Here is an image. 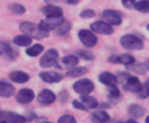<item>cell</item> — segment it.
Masks as SVG:
<instances>
[{
    "label": "cell",
    "mask_w": 149,
    "mask_h": 123,
    "mask_svg": "<svg viewBox=\"0 0 149 123\" xmlns=\"http://www.w3.org/2000/svg\"><path fill=\"white\" fill-rule=\"evenodd\" d=\"M13 43L17 45V46H29L31 43V37L30 36H17L13 38Z\"/></svg>",
    "instance_id": "obj_19"
},
{
    "label": "cell",
    "mask_w": 149,
    "mask_h": 123,
    "mask_svg": "<svg viewBox=\"0 0 149 123\" xmlns=\"http://www.w3.org/2000/svg\"><path fill=\"white\" fill-rule=\"evenodd\" d=\"M49 4H51V3H55V1H58V0H46Z\"/></svg>",
    "instance_id": "obj_41"
},
{
    "label": "cell",
    "mask_w": 149,
    "mask_h": 123,
    "mask_svg": "<svg viewBox=\"0 0 149 123\" xmlns=\"http://www.w3.org/2000/svg\"><path fill=\"white\" fill-rule=\"evenodd\" d=\"M100 81L102 84L107 85V87H111V85H116L118 82V79H116L115 75L110 73V72H102L100 75Z\"/></svg>",
    "instance_id": "obj_11"
},
{
    "label": "cell",
    "mask_w": 149,
    "mask_h": 123,
    "mask_svg": "<svg viewBox=\"0 0 149 123\" xmlns=\"http://www.w3.org/2000/svg\"><path fill=\"white\" fill-rule=\"evenodd\" d=\"M9 9L12 10L13 13H16V15H22V13H25V7H22V5H20V4H12L9 7Z\"/></svg>",
    "instance_id": "obj_31"
},
{
    "label": "cell",
    "mask_w": 149,
    "mask_h": 123,
    "mask_svg": "<svg viewBox=\"0 0 149 123\" xmlns=\"http://www.w3.org/2000/svg\"><path fill=\"white\" fill-rule=\"evenodd\" d=\"M94 16H95V12L92 9H85L80 13V17L82 18H90V17H94Z\"/></svg>",
    "instance_id": "obj_34"
},
{
    "label": "cell",
    "mask_w": 149,
    "mask_h": 123,
    "mask_svg": "<svg viewBox=\"0 0 149 123\" xmlns=\"http://www.w3.org/2000/svg\"><path fill=\"white\" fill-rule=\"evenodd\" d=\"M9 77H10V80H12V81L20 82V84H21V82H26L29 80V75L25 73V72H22V71H13V72H10Z\"/></svg>",
    "instance_id": "obj_15"
},
{
    "label": "cell",
    "mask_w": 149,
    "mask_h": 123,
    "mask_svg": "<svg viewBox=\"0 0 149 123\" xmlns=\"http://www.w3.org/2000/svg\"><path fill=\"white\" fill-rule=\"evenodd\" d=\"M145 66H147V68L149 69V59H148V62H147V63H145Z\"/></svg>",
    "instance_id": "obj_42"
},
{
    "label": "cell",
    "mask_w": 149,
    "mask_h": 123,
    "mask_svg": "<svg viewBox=\"0 0 149 123\" xmlns=\"http://www.w3.org/2000/svg\"><path fill=\"white\" fill-rule=\"evenodd\" d=\"M20 29L22 33H26V34H33L34 31H36L37 26L34 25L33 22H28V21H25V22H22L20 25Z\"/></svg>",
    "instance_id": "obj_24"
},
{
    "label": "cell",
    "mask_w": 149,
    "mask_h": 123,
    "mask_svg": "<svg viewBox=\"0 0 149 123\" xmlns=\"http://www.w3.org/2000/svg\"><path fill=\"white\" fill-rule=\"evenodd\" d=\"M80 0H67V3H70V4H77Z\"/></svg>",
    "instance_id": "obj_39"
},
{
    "label": "cell",
    "mask_w": 149,
    "mask_h": 123,
    "mask_svg": "<svg viewBox=\"0 0 149 123\" xmlns=\"http://www.w3.org/2000/svg\"><path fill=\"white\" fill-rule=\"evenodd\" d=\"M126 123H137V122L135 121V119H130V121H127Z\"/></svg>",
    "instance_id": "obj_40"
},
{
    "label": "cell",
    "mask_w": 149,
    "mask_h": 123,
    "mask_svg": "<svg viewBox=\"0 0 149 123\" xmlns=\"http://www.w3.org/2000/svg\"><path fill=\"white\" fill-rule=\"evenodd\" d=\"M45 21H46V24L49 25L50 29H56L58 26L64 22V17H63V15L62 16H52V17H47V20H45Z\"/></svg>",
    "instance_id": "obj_16"
},
{
    "label": "cell",
    "mask_w": 149,
    "mask_h": 123,
    "mask_svg": "<svg viewBox=\"0 0 149 123\" xmlns=\"http://www.w3.org/2000/svg\"><path fill=\"white\" fill-rule=\"evenodd\" d=\"M0 119L7 123H25L26 118L13 111H0Z\"/></svg>",
    "instance_id": "obj_5"
},
{
    "label": "cell",
    "mask_w": 149,
    "mask_h": 123,
    "mask_svg": "<svg viewBox=\"0 0 149 123\" xmlns=\"http://www.w3.org/2000/svg\"><path fill=\"white\" fill-rule=\"evenodd\" d=\"M148 30H149V25H148Z\"/></svg>",
    "instance_id": "obj_45"
},
{
    "label": "cell",
    "mask_w": 149,
    "mask_h": 123,
    "mask_svg": "<svg viewBox=\"0 0 149 123\" xmlns=\"http://www.w3.org/2000/svg\"><path fill=\"white\" fill-rule=\"evenodd\" d=\"M127 68L130 69V71H132V72H135V73H137V75H144L145 72H147V66H145L144 63H136V62H134V63H131V64H128L127 66Z\"/></svg>",
    "instance_id": "obj_17"
},
{
    "label": "cell",
    "mask_w": 149,
    "mask_h": 123,
    "mask_svg": "<svg viewBox=\"0 0 149 123\" xmlns=\"http://www.w3.org/2000/svg\"><path fill=\"white\" fill-rule=\"evenodd\" d=\"M73 106H74V108H76V109H79V110H85V111L88 110V109H86V106H85L84 103H82V102H80V101H76V100L73 101Z\"/></svg>",
    "instance_id": "obj_36"
},
{
    "label": "cell",
    "mask_w": 149,
    "mask_h": 123,
    "mask_svg": "<svg viewBox=\"0 0 149 123\" xmlns=\"http://www.w3.org/2000/svg\"><path fill=\"white\" fill-rule=\"evenodd\" d=\"M16 100L20 103H29L34 100V92L31 89H28V88L21 89L16 96Z\"/></svg>",
    "instance_id": "obj_9"
},
{
    "label": "cell",
    "mask_w": 149,
    "mask_h": 123,
    "mask_svg": "<svg viewBox=\"0 0 149 123\" xmlns=\"http://www.w3.org/2000/svg\"><path fill=\"white\" fill-rule=\"evenodd\" d=\"M120 43L124 49L127 50H141L144 47L143 41L136 36H132V34H126L120 38Z\"/></svg>",
    "instance_id": "obj_1"
},
{
    "label": "cell",
    "mask_w": 149,
    "mask_h": 123,
    "mask_svg": "<svg viewBox=\"0 0 149 123\" xmlns=\"http://www.w3.org/2000/svg\"><path fill=\"white\" fill-rule=\"evenodd\" d=\"M46 123H50V122H46Z\"/></svg>",
    "instance_id": "obj_46"
},
{
    "label": "cell",
    "mask_w": 149,
    "mask_h": 123,
    "mask_svg": "<svg viewBox=\"0 0 149 123\" xmlns=\"http://www.w3.org/2000/svg\"><path fill=\"white\" fill-rule=\"evenodd\" d=\"M0 55H5V57L8 58H15V51H13L12 49H10V46L8 43H5V42H1L0 41Z\"/></svg>",
    "instance_id": "obj_20"
},
{
    "label": "cell",
    "mask_w": 149,
    "mask_h": 123,
    "mask_svg": "<svg viewBox=\"0 0 149 123\" xmlns=\"http://www.w3.org/2000/svg\"><path fill=\"white\" fill-rule=\"evenodd\" d=\"M70 29H71V25H70V22H63L62 25H59L56 28V34L58 36H62V34H65V33H68L70 31Z\"/></svg>",
    "instance_id": "obj_28"
},
{
    "label": "cell",
    "mask_w": 149,
    "mask_h": 123,
    "mask_svg": "<svg viewBox=\"0 0 149 123\" xmlns=\"http://www.w3.org/2000/svg\"><path fill=\"white\" fill-rule=\"evenodd\" d=\"M134 62H135V58L131 57V55H120V57H118V63L126 64V66L134 63Z\"/></svg>",
    "instance_id": "obj_29"
},
{
    "label": "cell",
    "mask_w": 149,
    "mask_h": 123,
    "mask_svg": "<svg viewBox=\"0 0 149 123\" xmlns=\"http://www.w3.org/2000/svg\"><path fill=\"white\" fill-rule=\"evenodd\" d=\"M58 123H77L76 119L73 118V117L71 115H63L59 118V121H58Z\"/></svg>",
    "instance_id": "obj_33"
},
{
    "label": "cell",
    "mask_w": 149,
    "mask_h": 123,
    "mask_svg": "<svg viewBox=\"0 0 149 123\" xmlns=\"http://www.w3.org/2000/svg\"><path fill=\"white\" fill-rule=\"evenodd\" d=\"M139 97L140 98L149 97V80H147V82L141 87V89H140V92H139Z\"/></svg>",
    "instance_id": "obj_30"
},
{
    "label": "cell",
    "mask_w": 149,
    "mask_h": 123,
    "mask_svg": "<svg viewBox=\"0 0 149 123\" xmlns=\"http://www.w3.org/2000/svg\"><path fill=\"white\" fill-rule=\"evenodd\" d=\"M92 30L94 33H100V34H109L113 33V26L109 25L107 22H103V21H97V22L92 24Z\"/></svg>",
    "instance_id": "obj_8"
},
{
    "label": "cell",
    "mask_w": 149,
    "mask_h": 123,
    "mask_svg": "<svg viewBox=\"0 0 149 123\" xmlns=\"http://www.w3.org/2000/svg\"><path fill=\"white\" fill-rule=\"evenodd\" d=\"M85 73H86V68H85V67H73L72 69H70V71L67 72V76L68 77H79Z\"/></svg>",
    "instance_id": "obj_23"
},
{
    "label": "cell",
    "mask_w": 149,
    "mask_h": 123,
    "mask_svg": "<svg viewBox=\"0 0 149 123\" xmlns=\"http://www.w3.org/2000/svg\"><path fill=\"white\" fill-rule=\"evenodd\" d=\"M82 103L86 106V109H95L98 106V101L92 96H82Z\"/></svg>",
    "instance_id": "obj_21"
},
{
    "label": "cell",
    "mask_w": 149,
    "mask_h": 123,
    "mask_svg": "<svg viewBox=\"0 0 149 123\" xmlns=\"http://www.w3.org/2000/svg\"><path fill=\"white\" fill-rule=\"evenodd\" d=\"M145 123H149V117H147V119H145Z\"/></svg>",
    "instance_id": "obj_43"
},
{
    "label": "cell",
    "mask_w": 149,
    "mask_h": 123,
    "mask_svg": "<svg viewBox=\"0 0 149 123\" xmlns=\"http://www.w3.org/2000/svg\"><path fill=\"white\" fill-rule=\"evenodd\" d=\"M141 87H143V84L140 82V80L135 76H131V75H130V77L124 82V89L131 93H139Z\"/></svg>",
    "instance_id": "obj_7"
},
{
    "label": "cell",
    "mask_w": 149,
    "mask_h": 123,
    "mask_svg": "<svg viewBox=\"0 0 149 123\" xmlns=\"http://www.w3.org/2000/svg\"><path fill=\"white\" fill-rule=\"evenodd\" d=\"M123 5L126 8H134L135 7V0H122Z\"/></svg>",
    "instance_id": "obj_37"
},
{
    "label": "cell",
    "mask_w": 149,
    "mask_h": 123,
    "mask_svg": "<svg viewBox=\"0 0 149 123\" xmlns=\"http://www.w3.org/2000/svg\"><path fill=\"white\" fill-rule=\"evenodd\" d=\"M62 62L65 67H76V64H79V58L74 55H67L63 58Z\"/></svg>",
    "instance_id": "obj_26"
},
{
    "label": "cell",
    "mask_w": 149,
    "mask_h": 123,
    "mask_svg": "<svg viewBox=\"0 0 149 123\" xmlns=\"http://www.w3.org/2000/svg\"><path fill=\"white\" fill-rule=\"evenodd\" d=\"M55 98H56L55 94L49 89H43L38 94V101H39V103H42V105H51V103L55 101Z\"/></svg>",
    "instance_id": "obj_10"
},
{
    "label": "cell",
    "mask_w": 149,
    "mask_h": 123,
    "mask_svg": "<svg viewBox=\"0 0 149 123\" xmlns=\"http://www.w3.org/2000/svg\"><path fill=\"white\" fill-rule=\"evenodd\" d=\"M73 89H74V92L79 93V94L85 96V94H89L90 92H93L94 84H93L89 79H81L73 84Z\"/></svg>",
    "instance_id": "obj_2"
},
{
    "label": "cell",
    "mask_w": 149,
    "mask_h": 123,
    "mask_svg": "<svg viewBox=\"0 0 149 123\" xmlns=\"http://www.w3.org/2000/svg\"><path fill=\"white\" fill-rule=\"evenodd\" d=\"M0 123H7V122H5V121H0Z\"/></svg>",
    "instance_id": "obj_44"
},
{
    "label": "cell",
    "mask_w": 149,
    "mask_h": 123,
    "mask_svg": "<svg viewBox=\"0 0 149 123\" xmlns=\"http://www.w3.org/2000/svg\"><path fill=\"white\" fill-rule=\"evenodd\" d=\"M41 79L46 82H58L63 79V76L58 72H42Z\"/></svg>",
    "instance_id": "obj_14"
},
{
    "label": "cell",
    "mask_w": 149,
    "mask_h": 123,
    "mask_svg": "<svg viewBox=\"0 0 149 123\" xmlns=\"http://www.w3.org/2000/svg\"><path fill=\"white\" fill-rule=\"evenodd\" d=\"M128 114L134 118H140V117L144 115V109L139 105H131L128 109Z\"/></svg>",
    "instance_id": "obj_22"
},
{
    "label": "cell",
    "mask_w": 149,
    "mask_h": 123,
    "mask_svg": "<svg viewBox=\"0 0 149 123\" xmlns=\"http://www.w3.org/2000/svg\"><path fill=\"white\" fill-rule=\"evenodd\" d=\"M139 12H144V13H149V1H145V0H143V1H139V3H135V7Z\"/></svg>",
    "instance_id": "obj_27"
},
{
    "label": "cell",
    "mask_w": 149,
    "mask_h": 123,
    "mask_svg": "<svg viewBox=\"0 0 149 123\" xmlns=\"http://www.w3.org/2000/svg\"><path fill=\"white\" fill-rule=\"evenodd\" d=\"M102 17H103V21L107 22L109 25H119L122 22V16L119 15L116 10H111V9H107L102 13Z\"/></svg>",
    "instance_id": "obj_6"
},
{
    "label": "cell",
    "mask_w": 149,
    "mask_h": 123,
    "mask_svg": "<svg viewBox=\"0 0 149 123\" xmlns=\"http://www.w3.org/2000/svg\"><path fill=\"white\" fill-rule=\"evenodd\" d=\"M15 93V88L13 85H10L9 82L5 81H0V97L3 98H8Z\"/></svg>",
    "instance_id": "obj_13"
},
{
    "label": "cell",
    "mask_w": 149,
    "mask_h": 123,
    "mask_svg": "<svg viewBox=\"0 0 149 123\" xmlns=\"http://www.w3.org/2000/svg\"><path fill=\"white\" fill-rule=\"evenodd\" d=\"M42 12H43V15H46L47 17H52V16H62L63 10L60 7H56V5H54V4H49L42 8Z\"/></svg>",
    "instance_id": "obj_12"
},
{
    "label": "cell",
    "mask_w": 149,
    "mask_h": 123,
    "mask_svg": "<svg viewBox=\"0 0 149 123\" xmlns=\"http://www.w3.org/2000/svg\"><path fill=\"white\" fill-rule=\"evenodd\" d=\"M58 58H59V54H58L56 50L50 49V50H47L46 54H45L43 57L41 58V62H39V64H41V67L49 68V67H52V66H55V64H56Z\"/></svg>",
    "instance_id": "obj_3"
},
{
    "label": "cell",
    "mask_w": 149,
    "mask_h": 123,
    "mask_svg": "<svg viewBox=\"0 0 149 123\" xmlns=\"http://www.w3.org/2000/svg\"><path fill=\"white\" fill-rule=\"evenodd\" d=\"M92 121L94 123H107L110 121V115L105 111H97L92 115Z\"/></svg>",
    "instance_id": "obj_18"
},
{
    "label": "cell",
    "mask_w": 149,
    "mask_h": 123,
    "mask_svg": "<svg viewBox=\"0 0 149 123\" xmlns=\"http://www.w3.org/2000/svg\"><path fill=\"white\" fill-rule=\"evenodd\" d=\"M109 88V93L110 96H114V97H118L119 96V90L116 88V85H111V87H107Z\"/></svg>",
    "instance_id": "obj_35"
},
{
    "label": "cell",
    "mask_w": 149,
    "mask_h": 123,
    "mask_svg": "<svg viewBox=\"0 0 149 123\" xmlns=\"http://www.w3.org/2000/svg\"><path fill=\"white\" fill-rule=\"evenodd\" d=\"M42 51H43V46L42 45H33V46H30L26 50V54L29 57H38Z\"/></svg>",
    "instance_id": "obj_25"
},
{
    "label": "cell",
    "mask_w": 149,
    "mask_h": 123,
    "mask_svg": "<svg viewBox=\"0 0 149 123\" xmlns=\"http://www.w3.org/2000/svg\"><path fill=\"white\" fill-rule=\"evenodd\" d=\"M128 77H130L128 73H119V81L124 84V82H126V80L128 79Z\"/></svg>",
    "instance_id": "obj_38"
},
{
    "label": "cell",
    "mask_w": 149,
    "mask_h": 123,
    "mask_svg": "<svg viewBox=\"0 0 149 123\" xmlns=\"http://www.w3.org/2000/svg\"><path fill=\"white\" fill-rule=\"evenodd\" d=\"M77 54H79V57H80V58H82V59H85V60H93V59H94V55H93L90 51L80 50V51L77 52Z\"/></svg>",
    "instance_id": "obj_32"
},
{
    "label": "cell",
    "mask_w": 149,
    "mask_h": 123,
    "mask_svg": "<svg viewBox=\"0 0 149 123\" xmlns=\"http://www.w3.org/2000/svg\"><path fill=\"white\" fill-rule=\"evenodd\" d=\"M79 38L85 47H94L95 45H97V41H98L95 34L93 33V31L85 30V29L79 31Z\"/></svg>",
    "instance_id": "obj_4"
}]
</instances>
